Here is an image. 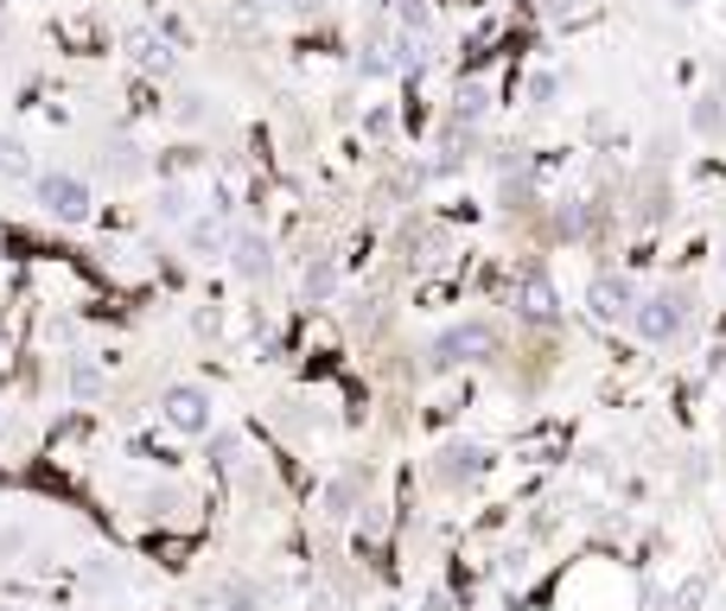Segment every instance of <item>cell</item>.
<instances>
[{
	"label": "cell",
	"instance_id": "1",
	"mask_svg": "<svg viewBox=\"0 0 726 611\" xmlns=\"http://www.w3.org/2000/svg\"><path fill=\"white\" fill-rule=\"evenodd\" d=\"M159 421L179 433V439H210L217 402H210L205 382H166V389H159Z\"/></svg>",
	"mask_w": 726,
	"mask_h": 611
},
{
	"label": "cell",
	"instance_id": "2",
	"mask_svg": "<svg viewBox=\"0 0 726 611\" xmlns=\"http://www.w3.org/2000/svg\"><path fill=\"white\" fill-rule=\"evenodd\" d=\"M682 325H688V293H682V287H656V293H644L637 312H631V331H637L644 344H675Z\"/></svg>",
	"mask_w": 726,
	"mask_h": 611
},
{
	"label": "cell",
	"instance_id": "3",
	"mask_svg": "<svg viewBox=\"0 0 726 611\" xmlns=\"http://www.w3.org/2000/svg\"><path fill=\"white\" fill-rule=\"evenodd\" d=\"M39 204H45V217H58V224H90L96 191L77 173H39Z\"/></svg>",
	"mask_w": 726,
	"mask_h": 611
},
{
	"label": "cell",
	"instance_id": "4",
	"mask_svg": "<svg viewBox=\"0 0 726 611\" xmlns=\"http://www.w3.org/2000/svg\"><path fill=\"white\" fill-rule=\"evenodd\" d=\"M497 351V331L491 325H478V319H471V325H453V331H440V338H434V356H440V363H478V356H491Z\"/></svg>",
	"mask_w": 726,
	"mask_h": 611
},
{
	"label": "cell",
	"instance_id": "5",
	"mask_svg": "<svg viewBox=\"0 0 726 611\" xmlns=\"http://www.w3.org/2000/svg\"><path fill=\"white\" fill-rule=\"evenodd\" d=\"M637 300H644V293H637L631 280H619V275H599L593 287H587V306H593L599 325H619V319H631V312H637Z\"/></svg>",
	"mask_w": 726,
	"mask_h": 611
},
{
	"label": "cell",
	"instance_id": "6",
	"mask_svg": "<svg viewBox=\"0 0 726 611\" xmlns=\"http://www.w3.org/2000/svg\"><path fill=\"white\" fill-rule=\"evenodd\" d=\"M230 268H236V280H261V275H268V268H274L268 236H256V229H236V236H230Z\"/></svg>",
	"mask_w": 726,
	"mask_h": 611
},
{
	"label": "cell",
	"instance_id": "7",
	"mask_svg": "<svg viewBox=\"0 0 726 611\" xmlns=\"http://www.w3.org/2000/svg\"><path fill=\"white\" fill-rule=\"evenodd\" d=\"M230 236L236 229L210 224V217H191L185 224V249H191V261H230Z\"/></svg>",
	"mask_w": 726,
	"mask_h": 611
},
{
	"label": "cell",
	"instance_id": "8",
	"mask_svg": "<svg viewBox=\"0 0 726 611\" xmlns=\"http://www.w3.org/2000/svg\"><path fill=\"white\" fill-rule=\"evenodd\" d=\"M688 127H695L701 141H726V96L720 90H701V96L688 102Z\"/></svg>",
	"mask_w": 726,
	"mask_h": 611
},
{
	"label": "cell",
	"instance_id": "9",
	"mask_svg": "<svg viewBox=\"0 0 726 611\" xmlns=\"http://www.w3.org/2000/svg\"><path fill=\"white\" fill-rule=\"evenodd\" d=\"M128 51H134V64H141L147 76H166V71H173V45H166L159 32H147V25H134V32H128Z\"/></svg>",
	"mask_w": 726,
	"mask_h": 611
},
{
	"label": "cell",
	"instance_id": "10",
	"mask_svg": "<svg viewBox=\"0 0 726 611\" xmlns=\"http://www.w3.org/2000/svg\"><path fill=\"white\" fill-rule=\"evenodd\" d=\"M154 217H159V224H173V229L191 224V191H185L179 178H166V185L154 191Z\"/></svg>",
	"mask_w": 726,
	"mask_h": 611
},
{
	"label": "cell",
	"instance_id": "11",
	"mask_svg": "<svg viewBox=\"0 0 726 611\" xmlns=\"http://www.w3.org/2000/svg\"><path fill=\"white\" fill-rule=\"evenodd\" d=\"M300 287H307V300H332L338 293V255H307V275H300Z\"/></svg>",
	"mask_w": 726,
	"mask_h": 611
},
{
	"label": "cell",
	"instance_id": "12",
	"mask_svg": "<svg viewBox=\"0 0 726 611\" xmlns=\"http://www.w3.org/2000/svg\"><path fill=\"white\" fill-rule=\"evenodd\" d=\"M395 71L402 76H421L427 71V58H434V45H427V32H395Z\"/></svg>",
	"mask_w": 726,
	"mask_h": 611
},
{
	"label": "cell",
	"instance_id": "13",
	"mask_svg": "<svg viewBox=\"0 0 726 611\" xmlns=\"http://www.w3.org/2000/svg\"><path fill=\"white\" fill-rule=\"evenodd\" d=\"M485 108H491V83H485V76H466L459 96H453V115H459V122H485Z\"/></svg>",
	"mask_w": 726,
	"mask_h": 611
},
{
	"label": "cell",
	"instance_id": "14",
	"mask_svg": "<svg viewBox=\"0 0 726 611\" xmlns=\"http://www.w3.org/2000/svg\"><path fill=\"white\" fill-rule=\"evenodd\" d=\"M554 96H561V71L536 64V71H529V83H522V102H529V108H554Z\"/></svg>",
	"mask_w": 726,
	"mask_h": 611
},
{
	"label": "cell",
	"instance_id": "15",
	"mask_svg": "<svg viewBox=\"0 0 726 611\" xmlns=\"http://www.w3.org/2000/svg\"><path fill=\"white\" fill-rule=\"evenodd\" d=\"M522 312H529V319H554V287H548L542 275H522Z\"/></svg>",
	"mask_w": 726,
	"mask_h": 611
},
{
	"label": "cell",
	"instance_id": "16",
	"mask_svg": "<svg viewBox=\"0 0 726 611\" xmlns=\"http://www.w3.org/2000/svg\"><path fill=\"white\" fill-rule=\"evenodd\" d=\"M446 465H440V472H446V478H471V472H485V446H446Z\"/></svg>",
	"mask_w": 726,
	"mask_h": 611
},
{
	"label": "cell",
	"instance_id": "17",
	"mask_svg": "<svg viewBox=\"0 0 726 611\" xmlns=\"http://www.w3.org/2000/svg\"><path fill=\"white\" fill-rule=\"evenodd\" d=\"M395 71V51L390 45H376V39H370V45H357V76H370V83H376V76H390Z\"/></svg>",
	"mask_w": 726,
	"mask_h": 611
},
{
	"label": "cell",
	"instance_id": "18",
	"mask_svg": "<svg viewBox=\"0 0 726 611\" xmlns=\"http://www.w3.org/2000/svg\"><path fill=\"white\" fill-rule=\"evenodd\" d=\"M390 13H395L402 32H427V25H434V7H427V0H390Z\"/></svg>",
	"mask_w": 726,
	"mask_h": 611
},
{
	"label": "cell",
	"instance_id": "19",
	"mask_svg": "<svg viewBox=\"0 0 726 611\" xmlns=\"http://www.w3.org/2000/svg\"><path fill=\"white\" fill-rule=\"evenodd\" d=\"M96 389H103V363H90V356H77V363H71V395H83V402H90Z\"/></svg>",
	"mask_w": 726,
	"mask_h": 611
},
{
	"label": "cell",
	"instance_id": "20",
	"mask_svg": "<svg viewBox=\"0 0 726 611\" xmlns=\"http://www.w3.org/2000/svg\"><path fill=\"white\" fill-rule=\"evenodd\" d=\"M363 134H370V141H395V108L390 102H376V108L363 115Z\"/></svg>",
	"mask_w": 726,
	"mask_h": 611
},
{
	"label": "cell",
	"instance_id": "21",
	"mask_svg": "<svg viewBox=\"0 0 726 611\" xmlns=\"http://www.w3.org/2000/svg\"><path fill=\"white\" fill-rule=\"evenodd\" d=\"M0 173H7V178H27L32 173V159H27L20 141H0Z\"/></svg>",
	"mask_w": 726,
	"mask_h": 611
},
{
	"label": "cell",
	"instance_id": "22",
	"mask_svg": "<svg viewBox=\"0 0 726 611\" xmlns=\"http://www.w3.org/2000/svg\"><path fill=\"white\" fill-rule=\"evenodd\" d=\"M210 458H217V465H236V433H210Z\"/></svg>",
	"mask_w": 726,
	"mask_h": 611
},
{
	"label": "cell",
	"instance_id": "23",
	"mask_svg": "<svg viewBox=\"0 0 726 611\" xmlns=\"http://www.w3.org/2000/svg\"><path fill=\"white\" fill-rule=\"evenodd\" d=\"M108 153H115V173H122V178H134V173H141V153H134L128 141H122V147H108Z\"/></svg>",
	"mask_w": 726,
	"mask_h": 611
},
{
	"label": "cell",
	"instance_id": "24",
	"mask_svg": "<svg viewBox=\"0 0 726 611\" xmlns=\"http://www.w3.org/2000/svg\"><path fill=\"white\" fill-rule=\"evenodd\" d=\"M179 122H205V96H179Z\"/></svg>",
	"mask_w": 726,
	"mask_h": 611
},
{
	"label": "cell",
	"instance_id": "25",
	"mask_svg": "<svg viewBox=\"0 0 726 611\" xmlns=\"http://www.w3.org/2000/svg\"><path fill=\"white\" fill-rule=\"evenodd\" d=\"M421 611H453V592H440V586H434V592L421 599Z\"/></svg>",
	"mask_w": 726,
	"mask_h": 611
},
{
	"label": "cell",
	"instance_id": "26",
	"mask_svg": "<svg viewBox=\"0 0 726 611\" xmlns=\"http://www.w3.org/2000/svg\"><path fill=\"white\" fill-rule=\"evenodd\" d=\"M287 7H293V13H300V20H312V13H319V7H325V0H287Z\"/></svg>",
	"mask_w": 726,
	"mask_h": 611
},
{
	"label": "cell",
	"instance_id": "27",
	"mask_svg": "<svg viewBox=\"0 0 726 611\" xmlns=\"http://www.w3.org/2000/svg\"><path fill=\"white\" fill-rule=\"evenodd\" d=\"M670 7H682V13H688V7H701V0H670Z\"/></svg>",
	"mask_w": 726,
	"mask_h": 611
},
{
	"label": "cell",
	"instance_id": "28",
	"mask_svg": "<svg viewBox=\"0 0 726 611\" xmlns=\"http://www.w3.org/2000/svg\"><path fill=\"white\" fill-rule=\"evenodd\" d=\"M720 280H726V261H720Z\"/></svg>",
	"mask_w": 726,
	"mask_h": 611
}]
</instances>
